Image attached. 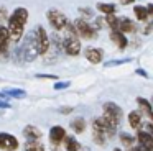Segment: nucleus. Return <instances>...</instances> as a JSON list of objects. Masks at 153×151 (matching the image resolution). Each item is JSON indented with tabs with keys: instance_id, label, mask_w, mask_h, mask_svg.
<instances>
[{
	"instance_id": "nucleus-1",
	"label": "nucleus",
	"mask_w": 153,
	"mask_h": 151,
	"mask_svg": "<svg viewBox=\"0 0 153 151\" xmlns=\"http://www.w3.org/2000/svg\"><path fill=\"white\" fill-rule=\"evenodd\" d=\"M36 56H38V48H36V41H35V35H33V31H31L25 36L22 46L17 48V51H15V59H17V62H22V61L31 62V61L36 59Z\"/></svg>"
},
{
	"instance_id": "nucleus-2",
	"label": "nucleus",
	"mask_w": 153,
	"mask_h": 151,
	"mask_svg": "<svg viewBox=\"0 0 153 151\" xmlns=\"http://www.w3.org/2000/svg\"><path fill=\"white\" fill-rule=\"evenodd\" d=\"M35 35V41H36V48H38V54H46L50 51V36H48L46 30L43 26H36V30H33Z\"/></svg>"
},
{
	"instance_id": "nucleus-3",
	"label": "nucleus",
	"mask_w": 153,
	"mask_h": 151,
	"mask_svg": "<svg viewBox=\"0 0 153 151\" xmlns=\"http://www.w3.org/2000/svg\"><path fill=\"white\" fill-rule=\"evenodd\" d=\"M46 16H48V21H50V25L53 26L56 31H63L64 26L68 25V16L64 15L63 12L56 10V8L50 10V12L46 13Z\"/></svg>"
},
{
	"instance_id": "nucleus-4",
	"label": "nucleus",
	"mask_w": 153,
	"mask_h": 151,
	"mask_svg": "<svg viewBox=\"0 0 153 151\" xmlns=\"http://www.w3.org/2000/svg\"><path fill=\"white\" fill-rule=\"evenodd\" d=\"M73 25H74V30H76V35L81 36L82 39H92V38H96V30H94L84 18L76 20Z\"/></svg>"
},
{
	"instance_id": "nucleus-5",
	"label": "nucleus",
	"mask_w": 153,
	"mask_h": 151,
	"mask_svg": "<svg viewBox=\"0 0 153 151\" xmlns=\"http://www.w3.org/2000/svg\"><path fill=\"white\" fill-rule=\"evenodd\" d=\"M63 51L68 56H77L81 53V43L77 39V36H66V39H63Z\"/></svg>"
},
{
	"instance_id": "nucleus-6",
	"label": "nucleus",
	"mask_w": 153,
	"mask_h": 151,
	"mask_svg": "<svg viewBox=\"0 0 153 151\" xmlns=\"http://www.w3.org/2000/svg\"><path fill=\"white\" fill-rule=\"evenodd\" d=\"M0 148L5 151H15L18 148V140L10 133H0Z\"/></svg>"
},
{
	"instance_id": "nucleus-7",
	"label": "nucleus",
	"mask_w": 153,
	"mask_h": 151,
	"mask_svg": "<svg viewBox=\"0 0 153 151\" xmlns=\"http://www.w3.org/2000/svg\"><path fill=\"white\" fill-rule=\"evenodd\" d=\"M8 31L5 26L0 25V61H4L8 56Z\"/></svg>"
},
{
	"instance_id": "nucleus-8",
	"label": "nucleus",
	"mask_w": 153,
	"mask_h": 151,
	"mask_svg": "<svg viewBox=\"0 0 153 151\" xmlns=\"http://www.w3.org/2000/svg\"><path fill=\"white\" fill-rule=\"evenodd\" d=\"M117 30H119L122 35H125V33H135L137 31V25L132 21L130 18H125V16H122V18H119V23H117Z\"/></svg>"
},
{
	"instance_id": "nucleus-9",
	"label": "nucleus",
	"mask_w": 153,
	"mask_h": 151,
	"mask_svg": "<svg viewBox=\"0 0 153 151\" xmlns=\"http://www.w3.org/2000/svg\"><path fill=\"white\" fill-rule=\"evenodd\" d=\"M86 59L91 64H99L104 59V51L99 48H89V49H86Z\"/></svg>"
},
{
	"instance_id": "nucleus-10",
	"label": "nucleus",
	"mask_w": 153,
	"mask_h": 151,
	"mask_svg": "<svg viewBox=\"0 0 153 151\" xmlns=\"http://www.w3.org/2000/svg\"><path fill=\"white\" fill-rule=\"evenodd\" d=\"M104 113L105 115H110V117L117 118V120H120L122 118V108L119 107L117 104H114V102H107V104H104Z\"/></svg>"
},
{
	"instance_id": "nucleus-11",
	"label": "nucleus",
	"mask_w": 153,
	"mask_h": 151,
	"mask_svg": "<svg viewBox=\"0 0 153 151\" xmlns=\"http://www.w3.org/2000/svg\"><path fill=\"white\" fill-rule=\"evenodd\" d=\"M64 136H66V131H64L63 127H53L50 130V140L53 144H61Z\"/></svg>"
},
{
	"instance_id": "nucleus-12",
	"label": "nucleus",
	"mask_w": 153,
	"mask_h": 151,
	"mask_svg": "<svg viewBox=\"0 0 153 151\" xmlns=\"http://www.w3.org/2000/svg\"><path fill=\"white\" fill-rule=\"evenodd\" d=\"M23 135H25V138H27L28 141H40L41 130H40V128H36L35 125H28V127H25Z\"/></svg>"
},
{
	"instance_id": "nucleus-13",
	"label": "nucleus",
	"mask_w": 153,
	"mask_h": 151,
	"mask_svg": "<svg viewBox=\"0 0 153 151\" xmlns=\"http://www.w3.org/2000/svg\"><path fill=\"white\" fill-rule=\"evenodd\" d=\"M137 140H138L140 146H143L145 150H148V151L153 150V136L150 133H146V131H138Z\"/></svg>"
},
{
	"instance_id": "nucleus-14",
	"label": "nucleus",
	"mask_w": 153,
	"mask_h": 151,
	"mask_svg": "<svg viewBox=\"0 0 153 151\" xmlns=\"http://www.w3.org/2000/svg\"><path fill=\"white\" fill-rule=\"evenodd\" d=\"M110 39H112L114 43H117V46H119L120 49H125L127 44H128V41H127V36L122 35L119 30H112V31H110Z\"/></svg>"
},
{
	"instance_id": "nucleus-15",
	"label": "nucleus",
	"mask_w": 153,
	"mask_h": 151,
	"mask_svg": "<svg viewBox=\"0 0 153 151\" xmlns=\"http://www.w3.org/2000/svg\"><path fill=\"white\" fill-rule=\"evenodd\" d=\"M128 123L132 128L140 131V127H142V113L140 112H130L128 113Z\"/></svg>"
},
{
	"instance_id": "nucleus-16",
	"label": "nucleus",
	"mask_w": 153,
	"mask_h": 151,
	"mask_svg": "<svg viewBox=\"0 0 153 151\" xmlns=\"http://www.w3.org/2000/svg\"><path fill=\"white\" fill-rule=\"evenodd\" d=\"M63 141H64V146H66V151H79L81 144L74 136H64Z\"/></svg>"
},
{
	"instance_id": "nucleus-17",
	"label": "nucleus",
	"mask_w": 153,
	"mask_h": 151,
	"mask_svg": "<svg viewBox=\"0 0 153 151\" xmlns=\"http://www.w3.org/2000/svg\"><path fill=\"white\" fill-rule=\"evenodd\" d=\"M71 128H73L74 133H82L84 130H86V120L81 117L74 118L73 121H71Z\"/></svg>"
},
{
	"instance_id": "nucleus-18",
	"label": "nucleus",
	"mask_w": 153,
	"mask_h": 151,
	"mask_svg": "<svg viewBox=\"0 0 153 151\" xmlns=\"http://www.w3.org/2000/svg\"><path fill=\"white\" fill-rule=\"evenodd\" d=\"M133 13H135V16H137V20L138 21H148V18H150V15L146 13V8L145 7H133Z\"/></svg>"
},
{
	"instance_id": "nucleus-19",
	"label": "nucleus",
	"mask_w": 153,
	"mask_h": 151,
	"mask_svg": "<svg viewBox=\"0 0 153 151\" xmlns=\"http://www.w3.org/2000/svg\"><path fill=\"white\" fill-rule=\"evenodd\" d=\"M97 10L105 15H114L115 13V5L114 3H105V2H99L97 3Z\"/></svg>"
},
{
	"instance_id": "nucleus-20",
	"label": "nucleus",
	"mask_w": 153,
	"mask_h": 151,
	"mask_svg": "<svg viewBox=\"0 0 153 151\" xmlns=\"http://www.w3.org/2000/svg\"><path fill=\"white\" fill-rule=\"evenodd\" d=\"M4 94L7 95V97H15V98H23V97H27V92H25L23 89H5Z\"/></svg>"
},
{
	"instance_id": "nucleus-21",
	"label": "nucleus",
	"mask_w": 153,
	"mask_h": 151,
	"mask_svg": "<svg viewBox=\"0 0 153 151\" xmlns=\"http://www.w3.org/2000/svg\"><path fill=\"white\" fill-rule=\"evenodd\" d=\"M137 104L140 105V108H142V112H145L148 117H152V105H150V102L146 100V98L143 97H138L137 98Z\"/></svg>"
},
{
	"instance_id": "nucleus-22",
	"label": "nucleus",
	"mask_w": 153,
	"mask_h": 151,
	"mask_svg": "<svg viewBox=\"0 0 153 151\" xmlns=\"http://www.w3.org/2000/svg\"><path fill=\"white\" fill-rule=\"evenodd\" d=\"M25 151H45V146L40 141H28L25 144Z\"/></svg>"
},
{
	"instance_id": "nucleus-23",
	"label": "nucleus",
	"mask_w": 153,
	"mask_h": 151,
	"mask_svg": "<svg viewBox=\"0 0 153 151\" xmlns=\"http://www.w3.org/2000/svg\"><path fill=\"white\" fill-rule=\"evenodd\" d=\"M104 23H105V26H109L110 30H117V23H119V18H117L115 15H107L105 18H104Z\"/></svg>"
},
{
	"instance_id": "nucleus-24",
	"label": "nucleus",
	"mask_w": 153,
	"mask_h": 151,
	"mask_svg": "<svg viewBox=\"0 0 153 151\" xmlns=\"http://www.w3.org/2000/svg\"><path fill=\"white\" fill-rule=\"evenodd\" d=\"M133 141H135V138H133L132 135H128V133H120V143H122L123 146L132 148Z\"/></svg>"
},
{
	"instance_id": "nucleus-25",
	"label": "nucleus",
	"mask_w": 153,
	"mask_h": 151,
	"mask_svg": "<svg viewBox=\"0 0 153 151\" xmlns=\"http://www.w3.org/2000/svg\"><path fill=\"white\" fill-rule=\"evenodd\" d=\"M132 62L130 58H125V59H117V61H107L105 62V67H115V66H122V64H128Z\"/></svg>"
},
{
	"instance_id": "nucleus-26",
	"label": "nucleus",
	"mask_w": 153,
	"mask_h": 151,
	"mask_svg": "<svg viewBox=\"0 0 153 151\" xmlns=\"http://www.w3.org/2000/svg\"><path fill=\"white\" fill-rule=\"evenodd\" d=\"M0 108H10V102H8V97L0 92Z\"/></svg>"
},
{
	"instance_id": "nucleus-27",
	"label": "nucleus",
	"mask_w": 153,
	"mask_h": 151,
	"mask_svg": "<svg viewBox=\"0 0 153 151\" xmlns=\"http://www.w3.org/2000/svg\"><path fill=\"white\" fill-rule=\"evenodd\" d=\"M105 135L104 133H100V131H94V141H96L97 144H104L105 143Z\"/></svg>"
},
{
	"instance_id": "nucleus-28",
	"label": "nucleus",
	"mask_w": 153,
	"mask_h": 151,
	"mask_svg": "<svg viewBox=\"0 0 153 151\" xmlns=\"http://www.w3.org/2000/svg\"><path fill=\"white\" fill-rule=\"evenodd\" d=\"M69 87V82H56V84H54V90H63V89H68Z\"/></svg>"
},
{
	"instance_id": "nucleus-29",
	"label": "nucleus",
	"mask_w": 153,
	"mask_h": 151,
	"mask_svg": "<svg viewBox=\"0 0 153 151\" xmlns=\"http://www.w3.org/2000/svg\"><path fill=\"white\" fill-rule=\"evenodd\" d=\"M7 18H8L7 10H5L4 7H0V21H4V20H7Z\"/></svg>"
},
{
	"instance_id": "nucleus-30",
	"label": "nucleus",
	"mask_w": 153,
	"mask_h": 151,
	"mask_svg": "<svg viewBox=\"0 0 153 151\" xmlns=\"http://www.w3.org/2000/svg\"><path fill=\"white\" fill-rule=\"evenodd\" d=\"M73 110H74L73 107H61V108H59V112H61L63 115H68V113H71Z\"/></svg>"
},
{
	"instance_id": "nucleus-31",
	"label": "nucleus",
	"mask_w": 153,
	"mask_h": 151,
	"mask_svg": "<svg viewBox=\"0 0 153 151\" xmlns=\"http://www.w3.org/2000/svg\"><path fill=\"white\" fill-rule=\"evenodd\" d=\"M102 26H105L104 18H96V28H102Z\"/></svg>"
},
{
	"instance_id": "nucleus-32",
	"label": "nucleus",
	"mask_w": 153,
	"mask_h": 151,
	"mask_svg": "<svg viewBox=\"0 0 153 151\" xmlns=\"http://www.w3.org/2000/svg\"><path fill=\"white\" fill-rule=\"evenodd\" d=\"M137 74H138V76H143V77H145V79H148V74H146V71H145V69H137Z\"/></svg>"
},
{
	"instance_id": "nucleus-33",
	"label": "nucleus",
	"mask_w": 153,
	"mask_h": 151,
	"mask_svg": "<svg viewBox=\"0 0 153 151\" xmlns=\"http://www.w3.org/2000/svg\"><path fill=\"white\" fill-rule=\"evenodd\" d=\"M145 8H146V13H148V15H153V3H148Z\"/></svg>"
},
{
	"instance_id": "nucleus-34",
	"label": "nucleus",
	"mask_w": 153,
	"mask_h": 151,
	"mask_svg": "<svg viewBox=\"0 0 153 151\" xmlns=\"http://www.w3.org/2000/svg\"><path fill=\"white\" fill-rule=\"evenodd\" d=\"M38 77H40V79H56L54 76H51V74H40Z\"/></svg>"
},
{
	"instance_id": "nucleus-35",
	"label": "nucleus",
	"mask_w": 153,
	"mask_h": 151,
	"mask_svg": "<svg viewBox=\"0 0 153 151\" xmlns=\"http://www.w3.org/2000/svg\"><path fill=\"white\" fill-rule=\"evenodd\" d=\"M79 10H81V13H86L87 16H92V10H89V8L87 10L86 8H79Z\"/></svg>"
},
{
	"instance_id": "nucleus-36",
	"label": "nucleus",
	"mask_w": 153,
	"mask_h": 151,
	"mask_svg": "<svg viewBox=\"0 0 153 151\" xmlns=\"http://www.w3.org/2000/svg\"><path fill=\"white\" fill-rule=\"evenodd\" d=\"M133 2H135V0H120L122 5H128V3H133Z\"/></svg>"
},
{
	"instance_id": "nucleus-37",
	"label": "nucleus",
	"mask_w": 153,
	"mask_h": 151,
	"mask_svg": "<svg viewBox=\"0 0 153 151\" xmlns=\"http://www.w3.org/2000/svg\"><path fill=\"white\" fill-rule=\"evenodd\" d=\"M135 151H148V150H145L143 146H140V144H138V148H135Z\"/></svg>"
},
{
	"instance_id": "nucleus-38",
	"label": "nucleus",
	"mask_w": 153,
	"mask_h": 151,
	"mask_svg": "<svg viewBox=\"0 0 153 151\" xmlns=\"http://www.w3.org/2000/svg\"><path fill=\"white\" fill-rule=\"evenodd\" d=\"M79 151H91V150H89V148H82V146H81Z\"/></svg>"
},
{
	"instance_id": "nucleus-39",
	"label": "nucleus",
	"mask_w": 153,
	"mask_h": 151,
	"mask_svg": "<svg viewBox=\"0 0 153 151\" xmlns=\"http://www.w3.org/2000/svg\"><path fill=\"white\" fill-rule=\"evenodd\" d=\"M114 151H122V150H120V148H115V150H114Z\"/></svg>"
},
{
	"instance_id": "nucleus-40",
	"label": "nucleus",
	"mask_w": 153,
	"mask_h": 151,
	"mask_svg": "<svg viewBox=\"0 0 153 151\" xmlns=\"http://www.w3.org/2000/svg\"><path fill=\"white\" fill-rule=\"evenodd\" d=\"M128 151H135V148H130V150Z\"/></svg>"
}]
</instances>
